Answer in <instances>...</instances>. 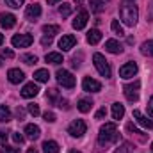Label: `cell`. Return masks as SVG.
Listing matches in <instances>:
<instances>
[{
    "mask_svg": "<svg viewBox=\"0 0 153 153\" xmlns=\"http://www.w3.org/2000/svg\"><path fill=\"white\" fill-rule=\"evenodd\" d=\"M27 153H38V150H36V148H29V150H27Z\"/></svg>",
    "mask_w": 153,
    "mask_h": 153,
    "instance_id": "obj_49",
    "label": "cell"
},
{
    "mask_svg": "<svg viewBox=\"0 0 153 153\" xmlns=\"http://www.w3.org/2000/svg\"><path fill=\"white\" fill-rule=\"evenodd\" d=\"M89 5L94 13H102L105 9V0H89Z\"/></svg>",
    "mask_w": 153,
    "mask_h": 153,
    "instance_id": "obj_25",
    "label": "cell"
},
{
    "mask_svg": "<svg viewBox=\"0 0 153 153\" xmlns=\"http://www.w3.org/2000/svg\"><path fill=\"white\" fill-rule=\"evenodd\" d=\"M48 78H50L48 70H38V71H34V80H38V82H48Z\"/></svg>",
    "mask_w": 153,
    "mask_h": 153,
    "instance_id": "obj_26",
    "label": "cell"
},
{
    "mask_svg": "<svg viewBox=\"0 0 153 153\" xmlns=\"http://www.w3.org/2000/svg\"><path fill=\"white\" fill-rule=\"evenodd\" d=\"M61 148L55 141H45L43 143V153H59Z\"/></svg>",
    "mask_w": 153,
    "mask_h": 153,
    "instance_id": "obj_20",
    "label": "cell"
},
{
    "mask_svg": "<svg viewBox=\"0 0 153 153\" xmlns=\"http://www.w3.org/2000/svg\"><path fill=\"white\" fill-rule=\"evenodd\" d=\"M134 119H135V121H137L143 128H148V130H150V128H153V121H152V119H148L146 116L143 114L141 111H137V109L134 111Z\"/></svg>",
    "mask_w": 153,
    "mask_h": 153,
    "instance_id": "obj_16",
    "label": "cell"
},
{
    "mask_svg": "<svg viewBox=\"0 0 153 153\" xmlns=\"http://www.w3.org/2000/svg\"><path fill=\"white\" fill-rule=\"evenodd\" d=\"M148 22H153V0H150V13H148Z\"/></svg>",
    "mask_w": 153,
    "mask_h": 153,
    "instance_id": "obj_44",
    "label": "cell"
},
{
    "mask_svg": "<svg viewBox=\"0 0 153 153\" xmlns=\"http://www.w3.org/2000/svg\"><path fill=\"white\" fill-rule=\"evenodd\" d=\"M70 153H80V152H76V150H71V152H70Z\"/></svg>",
    "mask_w": 153,
    "mask_h": 153,
    "instance_id": "obj_51",
    "label": "cell"
},
{
    "mask_svg": "<svg viewBox=\"0 0 153 153\" xmlns=\"http://www.w3.org/2000/svg\"><path fill=\"white\" fill-rule=\"evenodd\" d=\"M22 61H23L25 64H36V62H38V57L32 55V53H25V55H22Z\"/></svg>",
    "mask_w": 153,
    "mask_h": 153,
    "instance_id": "obj_32",
    "label": "cell"
},
{
    "mask_svg": "<svg viewBox=\"0 0 153 153\" xmlns=\"http://www.w3.org/2000/svg\"><path fill=\"white\" fill-rule=\"evenodd\" d=\"M114 153H134V146H132L130 143H123Z\"/></svg>",
    "mask_w": 153,
    "mask_h": 153,
    "instance_id": "obj_31",
    "label": "cell"
},
{
    "mask_svg": "<svg viewBox=\"0 0 153 153\" xmlns=\"http://www.w3.org/2000/svg\"><path fill=\"white\" fill-rule=\"evenodd\" d=\"M130 2H134V0H130Z\"/></svg>",
    "mask_w": 153,
    "mask_h": 153,
    "instance_id": "obj_53",
    "label": "cell"
},
{
    "mask_svg": "<svg viewBox=\"0 0 153 153\" xmlns=\"http://www.w3.org/2000/svg\"><path fill=\"white\" fill-rule=\"evenodd\" d=\"M23 71L22 70H18V68H11L9 71H7V80L11 82V84H20V82H23Z\"/></svg>",
    "mask_w": 153,
    "mask_h": 153,
    "instance_id": "obj_15",
    "label": "cell"
},
{
    "mask_svg": "<svg viewBox=\"0 0 153 153\" xmlns=\"http://www.w3.org/2000/svg\"><path fill=\"white\" fill-rule=\"evenodd\" d=\"M41 45H43V46H48V45H52V36H45V38L41 39Z\"/></svg>",
    "mask_w": 153,
    "mask_h": 153,
    "instance_id": "obj_42",
    "label": "cell"
},
{
    "mask_svg": "<svg viewBox=\"0 0 153 153\" xmlns=\"http://www.w3.org/2000/svg\"><path fill=\"white\" fill-rule=\"evenodd\" d=\"M0 121H2V123L11 121V111H9L5 105H0Z\"/></svg>",
    "mask_w": 153,
    "mask_h": 153,
    "instance_id": "obj_27",
    "label": "cell"
},
{
    "mask_svg": "<svg viewBox=\"0 0 153 153\" xmlns=\"http://www.w3.org/2000/svg\"><path fill=\"white\" fill-rule=\"evenodd\" d=\"M38 93H39V87H38V84H34V82L25 84L23 89H22V96L23 98H34V96H38Z\"/></svg>",
    "mask_w": 153,
    "mask_h": 153,
    "instance_id": "obj_13",
    "label": "cell"
},
{
    "mask_svg": "<svg viewBox=\"0 0 153 153\" xmlns=\"http://www.w3.org/2000/svg\"><path fill=\"white\" fill-rule=\"evenodd\" d=\"M152 152H153V143H152Z\"/></svg>",
    "mask_w": 153,
    "mask_h": 153,
    "instance_id": "obj_52",
    "label": "cell"
},
{
    "mask_svg": "<svg viewBox=\"0 0 153 153\" xmlns=\"http://www.w3.org/2000/svg\"><path fill=\"white\" fill-rule=\"evenodd\" d=\"M46 96H50V100H52V102H55V100H57V89H50Z\"/></svg>",
    "mask_w": 153,
    "mask_h": 153,
    "instance_id": "obj_41",
    "label": "cell"
},
{
    "mask_svg": "<svg viewBox=\"0 0 153 153\" xmlns=\"http://www.w3.org/2000/svg\"><path fill=\"white\" fill-rule=\"evenodd\" d=\"M111 29H112V32H114L116 36H125V30H123V27L119 25V22L117 20H112V23H111Z\"/></svg>",
    "mask_w": 153,
    "mask_h": 153,
    "instance_id": "obj_30",
    "label": "cell"
},
{
    "mask_svg": "<svg viewBox=\"0 0 153 153\" xmlns=\"http://www.w3.org/2000/svg\"><path fill=\"white\" fill-rule=\"evenodd\" d=\"M43 117H45L46 123H53V121H55V114H53V112H45Z\"/></svg>",
    "mask_w": 153,
    "mask_h": 153,
    "instance_id": "obj_39",
    "label": "cell"
},
{
    "mask_svg": "<svg viewBox=\"0 0 153 153\" xmlns=\"http://www.w3.org/2000/svg\"><path fill=\"white\" fill-rule=\"evenodd\" d=\"M87 20H89V14H87V11H78V14L75 16V20L71 22V25H73V29L75 30H82L85 25H87Z\"/></svg>",
    "mask_w": 153,
    "mask_h": 153,
    "instance_id": "obj_9",
    "label": "cell"
},
{
    "mask_svg": "<svg viewBox=\"0 0 153 153\" xmlns=\"http://www.w3.org/2000/svg\"><path fill=\"white\" fill-rule=\"evenodd\" d=\"M125 116V107L121 103H112V117L114 119H123Z\"/></svg>",
    "mask_w": 153,
    "mask_h": 153,
    "instance_id": "obj_22",
    "label": "cell"
},
{
    "mask_svg": "<svg viewBox=\"0 0 153 153\" xmlns=\"http://www.w3.org/2000/svg\"><path fill=\"white\" fill-rule=\"evenodd\" d=\"M43 32L46 34V36H55V34H59V25H45L43 27Z\"/></svg>",
    "mask_w": 153,
    "mask_h": 153,
    "instance_id": "obj_29",
    "label": "cell"
},
{
    "mask_svg": "<svg viewBox=\"0 0 153 153\" xmlns=\"http://www.w3.org/2000/svg\"><path fill=\"white\" fill-rule=\"evenodd\" d=\"M82 87H84V91H87V93H98V91H102V84H100L98 80L91 78V76H85V78L82 80Z\"/></svg>",
    "mask_w": 153,
    "mask_h": 153,
    "instance_id": "obj_8",
    "label": "cell"
},
{
    "mask_svg": "<svg viewBox=\"0 0 153 153\" xmlns=\"http://www.w3.org/2000/svg\"><path fill=\"white\" fill-rule=\"evenodd\" d=\"M71 11H73L71 4H62V5L59 7V14H61L62 18H68V16L71 14Z\"/></svg>",
    "mask_w": 153,
    "mask_h": 153,
    "instance_id": "obj_28",
    "label": "cell"
},
{
    "mask_svg": "<svg viewBox=\"0 0 153 153\" xmlns=\"http://www.w3.org/2000/svg\"><path fill=\"white\" fill-rule=\"evenodd\" d=\"M4 43V34H0V45Z\"/></svg>",
    "mask_w": 153,
    "mask_h": 153,
    "instance_id": "obj_50",
    "label": "cell"
},
{
    "mask_svg": "<svg viewBox=\"0 0 153 153\" xmlns=\"http://www.w3.org/2000/svg\"><path fill=\"white\" fill-rule=\"evenodd\" d=\"M45 61L50 62V64H61V62H62V55H61L59 52H50V53H46Z\"/></svg>",
    "mask_w": 153,
    "mask_h": 153,
    "instance_id": "obj_21",
    "label": "cell"
},
{
    "mask_svg": "<svg viewBox=\"0 0 153 153\" xmlns=\"http://www.w3.org/2000/svg\"><path fill=\"white\" fill-rule=\"evenodd\" d=\"M105 116H107V109H105V107H102V109L94 114V117H96V119H103Z\"/></svg>",
    "mask_w": 153,
    "mask_h": 153,
    "instance_id": "obj_40",
    "label": "cell"
},
{
    "mask_svg": "<svg viewBox=\"0 0 153 153\" xmlns=\"http://www.w3.org/2000/svg\"><path fill=\"white\" fill-rule=\"evenodd\" d=\"M23 2H25V0H5V5H9V7H13V9H18L20 5H23Z\"/></svg>",
    "mask_w": 153,
    "mask_h": 153,
    "instance_id": "obj_34",
    "label": "cell"
},
{
    "mask_svg": "<svg viewBox=\"0 0 153 153\" xmlns=\"http://www.w3.org/2000/svg\"><path fill=\"white\" fill-rule=\"evenodd\" d=\"M11 43L14 48H27L34 43V38L30 34H16V36H13Z\"/></svg>",
    "mask_w": 153,
    "mask_h": 153,
    "instance_id": "obj_6",
    "label": "cell"
},
{
    "mask_svg": "<svg viewBox=\"0 0 153 153\" xmlns=\"http://www.w3.org/2000/svg\"><path fill=\"white\" fill-rule=\"evenodd\" d=\"M148 112H150V116L153 117V96L150 98V102H148Z\"/></svg>",
    "mask_w": 153,
    "mask_h": 153,
    "instance_id": "obj_46",
    "label": "cell"
},
{
    "mask_svg": "<svg viewBox=\"0 0 153 153\" xmlns=\"http://www.w3.org/2000/svg\"><path fill=\"white\" fill-rule=\"evenodd\" d=\"M27 111L34 116V117H36V116H39V112H41V111H39V105H38V103H29Z\"/></svg>",
    "mask_w": 153,
    "mask_h": 153,
    "instance_id": "obj_33",
    "label": "cell"
},
{
    "mask_svg": "<svg viewBox=\"0 0 153 153\" xmlns=\"http://www.w3.org/2000/svg\"><path fill=\"white\" fill-rule=\"evenodd\" d=\"M0 25L4 29H13L16 25V16L11 14V13H2L0 14Z\"/></svg>",
    "mask_w": 153,
    "mask_h": 153,
    "instance_id": "obj_14",
    "label": "cell"
},
{
    "mask_svg": "<svg viewBox=\"0 0 153 153\" xmlns=\"http://www.w3.org/2000/svg\"><path fill=\"white\" fill-rule=\"evenodd\" d=\"M100 41H102V32L98 29H91L87 32V43L89 45H98Z\"/></svg>",
    "mask_w": 153,
    "mask_h": 153,
    "instance_id": "obj_19",
    "label": "cell"
},
{
    "mask_svg": "<svg viewBox=\"0 0 153 153\" xmlns=\"http://www.w3.org/2000/svg\"><path fill=\"white\" fill-rule=\"evenodd\" d=\"M117 139H119V132H117L116 123H105V125L100 128V134H98V143H100V144L116 143Z\"/></svg>",
    "mask_w": 153,
    "mask_h": 153,
    "instance_id": "obj_2",
    "label": "cell"
},
{
    "mask_svg": "<svg viewBox=\"0 0 153 153\" xmlns=\"http://www.w3.org/2000/svg\"><path fill=\"white\" fill-rule=\"evenodd\" d=\"M39 16H41V5L39 4H32L25 9V18L29 22H36Z\"/></svg>",
    "mask_w": 153,
    "mask_h": 153,
    "instance_id": "obj_11",
    "label": "cell"
},
{
    "mask_svg": "<svg viewBox=\"0 0 153 153\" xmlns=\"http://www.w3.org/2000/svg\"><path fill=\"white\" fill-rule=\"evenodd\" d=\"M57 107H61V109H64V111H68V109H70V105H68V100H64V98H61V100H57Z\"/></svg>",
    "mask_w": 153,
    "mask_h": 153,
    "instance_id": "obj_38",
    "label": "cell"
},
{
    "mask_svg": "<svg viewBox=\"0 0 153 153\" xmlns=\"http://www.w3.org/2000/svg\"><path fill=\"white\" fill-rule=\"evenodd\" d=\"M141 53H143V55L152 57V55H153V39H152V41H144V43L141 45Z\"/></svg>",
    "mask_w": 153,
    "mask_h": 153,
    "instance_id": "obj_24",
    "label": "cell"
},
{
    "mask_svg": "<svg viewBox=\"0 0 153 153\" xmlns=\"http://www.w3.org/2000/svg\"><path fill=\"white\" fill-rule=\"evenodd\" d=\"M5 143H7V134L0 132V144H5Z\"/></svg>",
    "mask_w": 153,
    "mask_h": 153,
    "instance_id": "obj_45",
    "label": "cell"
},
{
    "mask_svg": "<svg viewBox=\"0 0 153 153\" xmlns=\"http://www.w3.org/2000/svg\"><path fill=\"white\" fill-rule=\"evenodd\" d=\"M0 153H20V150H18V148H11V146H5V144H4V148L0 150Z\"/></svg>",
    "mask_w": 153,
    "mask_h": 153,
    "instance_id": "obj_37",
    "label": "cell"
},
{
    "mask_svg": "<svg viewBox=\"0 0 153 153\" xmlns=\"http://www.w3.org/2000/svg\"><path fill=\"white\" fill-rule=\"evenodd\" d=\"M78 111L80 112H89L91 111V107H93V102L91 100H87V98H82V100H78Z\"/></svg>",
    "mask_w": 153,
    "mask_h": 153,
    "instance_id": "obj_23",
    "label": "cell"
},
{
    "mask_svg": "<svg viewBox=\"0 0 153 153\" xmlns=\"http://www.w3.org/2000/svg\"><path fill=\"white\" fill-rule=\"evenodd\" d=\"M16 114H18V117H20V119H22V117H23V111H22V109H20V107H18V111H16Z\"/></svg>",
    "mask_w": 153,
    "mask_h": 153,
    "instance_id": "obj_47",
    "label": "cell"
},
{
    "mask_svg": "<svg viewBox=\"0 0 153 153\" xmlns=\"http://www.w3.org/2000/svg\"><path fill=\"white\" fill-rule=\"evenodd\" d=\"M2 57H7V59H11V57H14V53H13V50H2Z\"/></svg>",
    "mask_w": 153,
    "mask_h": 153,
    "instance_id": "obj_43",
    "label": "cell"
},
{
    "mask_svg": "<svg viewBox=\"0 0 153 153\" xmlns=\"http://www.w3.org/2000/svg\"><path fill=\"white\" fill-rule=\"evenodd\" d=\"M119 18H121V22L125 25L134 27L137 23V20H139V9H137V5L134 2H130V0L121 2L119 4Z\"/></svg>",
    "mask_w": 153,
    "mask_h": 153,
    "instance_id": "obj_1",
    "label": "cell"
},
{
    "mask_svg": "<svg viewBox=\"0 0 153 153\" xmlns=\"http://www.w3.org/2000/svg\"><path fill=\"white\" fill-rule=\"evenodd\" d=\"M126 130H128L130 134H137V135H141V137H143V132H139V130L134 126V123H128V125H126Z\"/></svg>",
    "mask_w": 153,
    "mask_h": 153,
    "instance_id": "obj_36",
    "label": "cell"
},
{
    "mask_svg": "<svg viewBox=\"0 0 153 153\" xmlns=\"http://www.w3.org/2000/svg\"><path fill=\"white\" fill-rule=\"evenodd\" d=\"M105 50L111 52V53H121L123 52V46L116 39H109V41H105Z\"/></svg>",
    "mask_w": 153,
    "mask_h": 153,
    "instance_id": "obj_18",
    "label": "cell"
},
{
    "mask_svg": "<svg viewBox=\"0 0 153 153\" xmlns=\"http://www.w3.org/2000/svg\"><path fill=\"white\" fill-rule=\"evenodd\" d=\"M11 137H13V141H14L16 144H22V143L25 141V137H23L20 132H13V135H11Z\"/></svg>",
    "mask_w": 153,
    "mask_h": 153,
    "instance_id": "obj_35",
    "label": "cell"
},
{
    "mask_svg": "<svg viewBox=\"0 0 153 153\" xmlns=\"http://www.w3.org/2000/svg\"><path fill=\"white\" fill-rule=\"evenodd\" d=\"M139 89H141V82L135 80V82H132V84H126V85L123 87V93H125V96H126L128 102H137V98H139Z\"/></svg>",
    "mask_w": 153,
    "mask_h": 153,
    "instance_id": "obj_5",
    "label": "cell"
},
{
    "mask_svg": "<svg viewBox=\"0 0 153 153\" xmlns=\"http://www.w3.org/2000/svg\"><path fill=\"white\" fill-rule=\"evenodd\" d=\"M93 62H94V68L98 70V73L105 78H111L112 75V70H111V64L105 61V57L102 53H94L93 55Z\"/></svg>",
    "mask_w": 153,
    "mask_h": 153,
    "instance_id": "obj_3",
    "label": "cell"
},
{
    "mask_svg": "<svg viewBox=\"0 0 153 153\" xmlns=\"http://www.w3.org/2000/svg\"><path fill=\"white\" fill-rule=\"evenodd\" d=\"M39 135H41V130H39L38 125L30 123V125H27V126H25V137H27V139L36 141V139H39Z\"/></svg>",
    "mask_w": 153,
    "mask_h": 153,
    "instance_id": "obj_17",
    "label": "cell"
},
{
    "mask_svg": "<svg viewBox=\"0 0 153 153\" xmlns=\"http://www.w3.org/2000/svg\"><path fill=\"white\" fill-rule=\"evenodd\" d=\"M55 76H57V82H59V85H62V87H66V89H71V87H75V76L71 75L68 70H59Z\"/></svg>",
    "mask_w": 153,
    "mask_h": 153,
    "instance_id": "obj_4",
    "label": "cell"
},
{
    "mask_svg": "<svg viewBox=\"0 0 153 153\" xmlns=\"http://www.w3.org/2000/svg\"><path fill=\"white\" fill-rule=\"evenodd\" d=\"M59 2H62V0H48L50 5H55V4H59Z\"/></svg>",
    "mask_w": 153,
    "mask_h": 153,
    "instance_id": "obj_48",
    "label": "cell"
},
{
    "mask_svg": "<svg viewBox=\"0 0 153 153\" xmlns=\"http://www.w3.org/2000/svg\"><path fill=\"white\" fill-rule=\"evenodd\" d=\"M75 43H76L75 36L66 34V36H62V38L59 39V48H62V52H68V50H71L75 46Z\"/></svg>",
    "mask_w": 153,
    "mask_h": 153,
    "instance_id": "obj_12",
    "label": "cell"
},
{
    "mask_svg": "<svg viewBox=\"0 0 153 153\" xmlns=\"http://www.w3.org/2000/svg\"><path fill=\"white\" fill-rule=\"evenodd\" d=\"M85 130H87V126H85V123H84L82 119H75V121L70 123V126H68V134H70L71 137H82V135L85 134Z\"/></svg>",
    "mask_w": 153,
    "mask_h": 153,
    "instance_id": "obj_7",
    "label": "cell"
},
{
    "mask_svg": "<svg viewBox=\"0 0 153 153\" xmlns=\"http://www.w3.org/2000/svg\"><path fill=\"white\" fill-rule=\"evenodd\" d=\"M137 75V64L135 62H126L119 68V76L121 78H132Z\"/></svg>",
    "mask_w": 153,
    "mask_h": 153,
    "instance_id": "obj_10",
    "label": "cell"
}]
</instances>
